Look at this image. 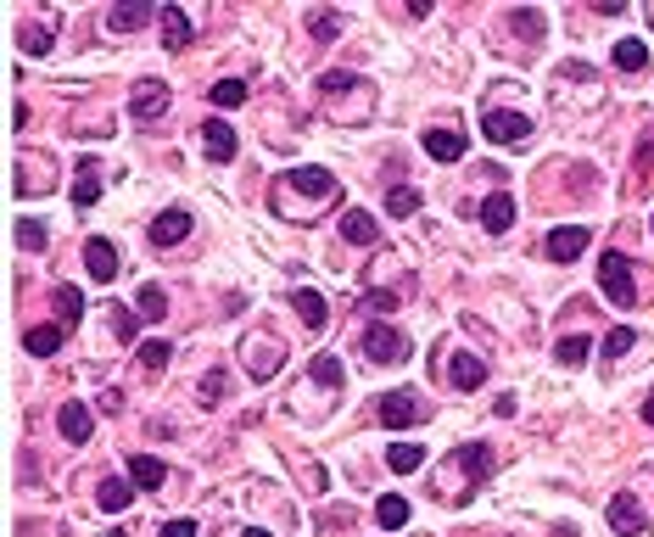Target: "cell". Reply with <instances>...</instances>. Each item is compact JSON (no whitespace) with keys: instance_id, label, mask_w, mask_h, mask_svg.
<instances>
[{"instance_id":"cell-21","label":"cell","mask_w":654,"mask_h":537,"mask_svg":"<svg viewBox=\"0 0 654 537\" xmlns=\"http://www.w3.org/2000/svg\"><path fill=\"white\" fill-rule=\"evenodd\" d=\"M464 146H470V140H464L459 129H431L426 135V157H436V162H459Z\"/></svg>"},{"instance_id":"cell-37","label":"cell","mask_w":654,"mask_h":537,"mask_svg":"<svg viewBox=\"0 0 654 537\" xmlns=\"http://www.w3.org/2000/svg\"><path fill=\"white\" fill-rule=\"evenodd\" d=\"M509 29H515V34H526V39H542V29H548V23H542V12H509Z\"/></svg>"},{"instance_id":"cell-26","label":"cell","mask_w":654,"mask_h":537,"mask_svg":"<svg viewBox=\"0 0 654 537\" xmlns=\"http://www.w3.org/2000/svg\"><path fill=\"white\" fill-rule=\"evenodd\" d=\"M62 336H68V330H62V325H34L29 336H23V347H29L34 359H51L56 347H62Z\"/></svg>"},{"instance_id":"cell-48","label":"cell","mask_w":654,"mask_h":537,"mask_svg":"<svg viewBox=\"0 0 654 537\" xmlns=\"http://www.w3.org/2000/svg\"><path fill=\"white\" fill-rule=\"evenodd\" d=\"M649 230H654V224H649Z\"/></svg>"},{"instance_id":"cell-33","label":"cell","mask_w":654,"mask_h":537,"mask_svg":"<svg viewBox=\"0 0 654 537\" xmlns=\"http://www.w3.org/2000/svg\"><path fill=\"white\" fill-rule=\"evenodd\" d=\"M587 353H593V342H587V336H565V342L554 347V359H559V364H571V369H576V364H587Z\"/></svg>"},{"instance_id":"cell-42","label":"cell","mask_w":654,"mask_h":537,"mask_svg":"<svg viewBox=\"0 0 654 537\" xmlns=\"http://www.w3.org/2000/svg\"><path fill=\"white\" fill-rule=\"evenodd\" d=\"M17 246H29V252H46V224H17Z\"/></svg>"},{"instance_id":"cell-13","label":"cell","mask_w":654,"mask_h":537,"mask_svg":"<svg viewBox=\"0 0 654 537\" xmlns=\"http://www.w3.org/2000/svg\"><path fill=\"white\" fill-rule=\"evenodd\" d=\"M56 431H62V437H68L73 448H84V442H90V431H95V415H90L84 403H62V415H56Z\"/></svg>"},{"instance_id":"cell-22","label":"cell","mask_w":654,"mask_h":537,"mask_svg":"<svg viewBox=\"0 0 654 537\" xmlns=\"http://www.w3.org/2000/svg\"><path fill=\"white\" fill-rule=\"evenodd\" d=\"M145 23H152V6H140V0H123V6L107 12V29H112V34H135V29H145Z\"/></svg>"},{"instance_id":"cell-46","label":"cell","mask_w":654,"mask_h":537,"mask_svg":"<svg viewBox=\"0 0 654 537\" xmlns=\"http://www.w3.org/2000/svg\"><path fill=\"white\" fill-rule=\"evenodd\" d=\"M241 537H269V532H263V526H246V532H241Z\"/></svg>"},{"instance_id":"cell-18","label":"cell","mask_w":654,"mask_h":537,"mask_svg":"<svg viewBox=\"0 0 654 537\" xmlns=\"http://www.w3.org/2000/svg\"><path fill=\"white\" fill-rule=\"evenodd\" d=\"M291 308L302 314V325H308V330H325V325H330L325 297H319V292H308V285H297V292H291Z\"/></svg>"},{"instance_id":"cell-43","label":"cell","mask_w":654,"mask_h":537,"mask_svg":"<svg viewBox=\"0 0 654 537\" xmlns=\"http://www.w3.org/2000/svg\"><path fill=\"white\" fill-rule=\"evenodd\" d=\"M358 308H364V314H392V308H397V292H369Z\"/></svg>"},{"instance_id":"cell-27","label":"cell","mask_w":654,"mask_h":537,"mask_svg":"<svg viewBox=\"0 0 654 537\" xmlns=\"http://www.w3.org/2000/svg\"><path fill=\"white\" fill-rule=\"evenodd\" d=\"M386 465L397 470V476H414V470L426 465V448H419V442H392L386 448Z\"/></svg>"},{"instance_id":"cell-20","label":"cell","mask_w":654,"mask_h":537,"mask_svg":"<svg viewBox=\"0 0 654 537\" xmlns=\"http://www.w3.org/2000/svg\"><path fill=\"white\" fill-rule=\"evenodd\" d=\"M51 308H56V325L73 330V325L84 319V292H79V285H56V292H51Z\"/></svg>"},{"instance_id":"cell-40","label":"cell","mask_w":654,"mask_h":537,"mask_svg":"<svg viewBox=\"0 0 654 537\" xmlns=\"http://www.w3.org/2000/svg\"><path fill=\"white\" fill-rule=\"evenodd\" d=\"M112 314H118V319H112V330H118L123 342H135V336H140V314H129V308H112ZM135 347H140V342H135Z\"/></svg>"},{"instance_id":"cell-25","label":"cell","mask_w":654,"mask_h":537,"mask_svg":"<svg viewBox=\"0 0 654 537\" xmlns=\"http://www.w3.org/2000/svg\"><path fill=\"white\" fill-rule=\"evenodd\" d=\"M129 499H135V487H129V482H123V476H107V482H101V487H95V504H101V509H107V515H118V509H129Z\"/></svg>"},{"instance_id":"cell-35","label":"cell","mask_w":654,"mask_h":537,"mask_svg":"<svg viewBox=\"0 0 654 537\" xmlns=\"http://www.w3.org/2000/svg\"><path fill=\"white\" fill-rule=\"evenodd\" d=\"M207 95H213V107H241V101H246V85H241V78H219Z\"/></svg>"},{"instance_id":"cell-36","label":"cell","mask_w":654,"mask_h":537,"mask_svg":"<svg viewBox=\"0 0 654 537\" xmlns=\"http://www.w3.org/2000/svg\"><path fill=\"white\" fill-rule=\"evenodd\" d=\"M95 196H101L95 169H79V179H73V202H79V208H95Z\"/></svg>"},{"instance_id":"cell-14","label":"cell","mask_w":654,"mask_h":537,"mask_svg":"<svg viewBox=\"0 0 654 537\" xmlns=\"http://www.w3.org/2000/svg\"><path fill=\"white\" fill-rule=\"evenodd\" d=\"M604 515H609V526H616L621 537H638V532L649 526V515L638 509V499H632V492H621V499H609V509H604Z\"/></svg>"},{"instance_id":"cell-10","label":"cell","mask_w":654,"mask_h":537,"mask_svg":"<svg viewBox=\"0 0 654 537\" xmlns=\"http://www.w3.org/2000/svg\"><path fill=\"white\" fill-rule=\"evenodd\" d=\"M84 268H90L95 285H107V280L118 275V246H112L107 235H90V241H84Z\"/></svg>"},{"instance_id":"cell-9","label":"cell","mask_w":654,"mask_h":537,"mask_svg":"<svg viewBox=\"0 0 654 537\" xmlns=\"http://www.w3.org/2000/svg\"><path fill=\"white\" fill-rule=\"evenodd\" d=\"M587 224H559V230H548V258L554 263H571V258H582L587 252Z\"/></svg>"},{"instance_id":"cell-30","label":"cell","mask_w":654,"mask_h":537,"mask_svg":"<svg viewBox=\"0 0 654 537\" xmlns=\"http://www.w3.org/2000/svg\"><path fill=\"white\" fill-rule=\"evenodd\" d=\"M135 314H140V319H168V297H162V285H140Z\"/></svg>"},{"instance_id":"cell-44","label":"cell","mask_w":654,"mask_h":537,"mask_svg":"<svg viewBox=\"0 0 654 537\" xmlns=\"http://www.w3.org/2000/svg\"><path fill=\"white\" fill-rule=\"evenodd\" d=\"M162 537H196V521H168Z\"/></svg>"},{"instance_id":"cell-23","label":"cell","mask_w":654,"mask_h":537,"mask_svg":"<svg viewBox=\"0 0 654 537\" xmlns=\"http://www.w3.org/2000/svg\"><path fill=\"white\" fill-rule=\"evenodd\" d=\"M129 482L152 492V487H162V482H168V465H162V459H152V453H129Z\"/></svg>"},{"instance_id":"cell-8","label":"cell","mask_w":654,"mask_h":537,"mask_svg":"<svg viewBox=\"0 0 654 537\" xmlns=\"http://www.w3.org/2000/svg\"><path fill=\"white\" fill-rule=\"evenodd\" d=\"M185 235H191V213H185V208H168V213H157V219H152V230H145V241H152L157 252L179 246Z\"/></svg>"},{"instance_id":"cell-7","label":"cell","mask_w":654,"mask_h":537,"mask_svg":"<svg viewBox=\"0 0 654 537\" xmlns=\"http://www.w3.org/2000/svg\"><path fill=\"white\" fill-rule=\"evenodd\" d=\"M375 415H381V425H392V431H397V425H419V420H431V409L419 403V392H386Z\"/></svg>"},{"instance_id":"cell-4","label":"cell","mask_w":654,"mask_h":537,"mask_svg":"<svg viewBox=\"0 0 654 537\" xmlns=\"http://www.w3.org/2000/svg\"><path fill=\"white\" fill-rule=\"evenodd\" d=\"M358 353H364L369 364H403L409 359V336L386 319H369L364 325V342H358Z\"/></svg>"},{"instance_id":"cell-41","label":"cell","mask_w":654,"mask_h":537,"mask_svg":"<svg viewBox=\"0 0 654 537\" xmlns=\"http://www.w3.org/2000/svg\"><path fill=\"white\" fill-rule=\"evenodd\" d=\"M224 392H229V376H224V369H207V376H202V398H207V403H219Z\"/></svg>"},{"instance_id":"cell-47","label":"cell","mask_w":654,"mask_h":537,"mask_svg":"<svg viewBox=\"0 0 654 537\" xmlns=\"http://www.w3.org/2000/svg\"><path fill=\"white\" fill-rule=\"evenodd\" d=\"M101 537H123V532H101Z\"/></svg>"},{"instance_id":"cell-19","label":"cell","mask_w":654,"mask_h":537,"mask_svg":"<svg viewBox=\"0 0 654 537\" xmlns=\"http://www.w3.org/2000/svg\"><path fill=\"white\" fill-rule=\"evenodd\" d=\"M342 241H352V246H375V241H381V224H375L364 208H352V213H342Z\"/></svg>"},{"instance_id":"cell-29","label":"cell","mask_w":654,"mask_h":537,"mask_svg":"<svg viewBox=\"0 0 654 537\" xmlns=\"http://www.w3.org/2000/svg\"><path fill=\"white\" fill-rule=\"evenodd\" d=\"M386 213H392V219L419 213V191H414V185H392V191H386Z\"/></svg>"},{"instance_id":"cell-5","label":"cell","mask_w":654,"mask_h":537,"mask_svg":"<svg viewBox=\"0 0 654 537\" xmlns=\"http://www.w3.org/2000/svg\"><path fill=\"white\" fill-rule=\"evenodd\" d=\"M599 292L616 302V308H632L638 302V285H632V263L621 252H604L599 258Z\"/></svg>"},{"instance_id":"cell-16","label":"cell","mask_w":654,"mask_h":537,"mask_svg":"<svg viewBox=\"0 0 654 537\" xmlns=\"http://www.w3.org/2000/svg\"><path fill=\"white\" fill-rule=\"evenodd\" d=\"M481 224H487V235H503L515 224V196H503V191H493L487 202H481Z\"/></svg>"},{"instance_id":"cell-2","label":"cell","mask_w":654,"mask_h":537,"mask_svg":"<svg viewBox=\"0 0 654 537\" xmlns=\"http://www.w3.org/2000/svg\"><path fill=\"white\" fill-rule=\"evenodd\" d=\"M442 465L464 476V499H459V504H470V499H476V487L493 476V465H498V459H493V448H487V442H464V448H453Z\"/></svg>"},{"instance_id":"cell-6","label":"cell","mask_w":654,"mask_h":537,"mask_svg":"<svg viewBox=\"0 0 654 537\" xmlns=\"http://www.w3.org/2000/svg\"><path fill=\"white\" fill-rule=\"evenodd\" d=\"M481 135L498 140V146H520V140L532 135V118H520L509 107H481Z\"/></svg>"},{"instance_id":"cell-38","label":"cell","mask_w":654,"mask_h":537,"mask_svg":"<svg viewBox=\"0 0 654 537\" xmlns=\"http://www.w3.org/2000/svg\"><path fill=\"white\" fill-rule=\"evenodd\" d=\"M17 45H23L29 56H46L51 51V29H23V34H17Z\"/></svg>"},{"instance_id":"cell-24","label":"cell","mask_w":654,"mask_h":537,"mask_svg":"<svg viewBox=\"0 0 654 537\" xmlns=\"http://www.w3.org/2000/svg\"><path fill=\"white\" fill-rule=\"evenodd\" d=\"M609 62H616L621 73H643L649 68V45L643 39H621V45H609Z\"/></svg>"},{"instance_id":"cell-1","label":"cell","mask_w":654,"mask_h":537,"mask_svg":"<svg viewBox=\"0 0 654 537\" xmlns=\"http://www.w3.org/2000/svg\"><path fill=\"white\" fill-rule=\"evenodd\" d=\"M335 196H342V179H335L330 169H291L269 185V208L274 219H291V224H302L313 213H325L335 208Z\"/></svg>"},{"instance_id":"cell-17","label":"cell","mask_w":654,"mask_h":537,"mask_svg":"<svg viewBox=\"0 0 654 537\" xmlns=\"http://www.w3.org/2000/svg\"><path fill=\"white\" fill-rule=\"evenodd\" d=\"M157 23H162V45H168V51H185V45H191V17H185L179 6H162Z\"/></svg>"},{"instance_id":"cell-15","label":"cell","mask_w":654,"mask_h":537,"mask_svg":"<svg viewBox=\"0 0 654 537\" xmlns=\"http://www.w3.org/2000/svg\"><path fill=\"white\" fill-rule=\"evenodd\" d=\"M448 381L459 392H476L481 381H487V359H476V353H453L448 359Z\"/></svg>"},{"instance_id":"cell-39","label":"cell","mask_w":654,"mask_h":537,"mask_svg":"<svg viewBox=\"0 0 654 537\" xmlns=\"http://www.w3.org/2000/svg\"><path fill=\"white\" fill-rule=\"evenodd\" d=\"M632 342H638V336H632L626 325H616V330L604 336V353H609V359H621V353H632Z\"/></svg>"},{"instance_id":"cell-12","label":"cell","mask_w":654,"mask_h":537,"mask_svg":"<svg viewBox=\"0 0 654 537\" xmlns=\"http://www.w3.org/2000/svg\"><path fill=\"white\" fill-rule=\"evenodd\" d=\"M202 152L213 157V162H236V152H241V135L229 129V123H202Z\"/></svg>"},{"instance_id":"cell-34","label":"cell","mask_w":654,"mask_h":537,"mask_svg":"<svg viewBox=\"0 0 654 537\" xmlns=\"http://www.w3.org/2000/svg\"><path fill=\"white\" fill-rule=\"evenodd\" d=\"M308 34L319 39V45H330V39L342 34V17H335V12H313V17H308Z\"/></svg>"},{"instance_id":"cell-45","label":"cell","mask_w":654,"mask_h":537,"mask_svg":"<svg viewBox=\"0 0 654 537\" xmlns=\"http://www.w3.org/2000/svg\"><path fill=\"white\" fill-rule=\"evenodd\" d=\"M643 420L654 425V392H649V398H643Z\"/></svg>"},{"instance_id":"cell-28","label":"cell","mask_w":654,"mask_h":537,"mask_svg":"<svg viewBox=\"0 0 654 537\" xmlns=\"http://www.w3.org/2000/svg\"><path fill=\"white\" fill-rule=\"evenodd\" d=\"M375 521H381L386 532H397V526H409V499L403 492H386L381 504H375Z\"/></svg>"},{"instance_id":"cell-3","label":"cell","mask_w":654,"mask_h":537,"mask_svg":"<svg viewBox=\"0 0 654 537\" xmlns=\"http://www.w3.org/2000/svg\"><path fill=\"white\" fill-rule=\"evenodd\" d=\"M241 359H246L252 381H274V376H280V364H286V342L269 336V330H252V336L241 342Z\"/></svg>"},{"instance_id":"cell-11","label":"cell","mask_w":654,"mask_h":537,"mask_svg":"<svg viewBox=\"0 0 654 537\" xmlns=\"http://www.w3.org/2000/svg\"><path fill=\"white\" fill-rule=\"evenodd\" d=\"M168 101H174V95H168L162 78H145V85L135 90V101H129V118H135V123H152V118L168 112Z\"/></svg>"},{"instance_id":"cell-32","label":"cell","mask_w":654,"mask_h":537,"mask_svg":"<svg viewBox=\"0 0 654 537\" xmlns=\"http://www.w3.org/2000/svg\"><path fill=\"white\" fill-rule=\"evenodd\" d=\"M135 353H140V364L152 369V376H162V369H168V359H174V347H168V342H140Z\"/></svg>"},{"instance_id":"cell-31","label":"cell","mask_w":654,"mask_h":537,"mask_svg":"<svg viewBox=\"0 0 654 537\" xmlns=\"http://www.w3.org/2000/svg\"><path fill=\"white\" fill-rule=\"evenodd\" d=\"M313 381H319L325 392H335V386H342V381H347V369H342V359H335V353H319V359H313Z\"/></svg>"}]
</instances>
